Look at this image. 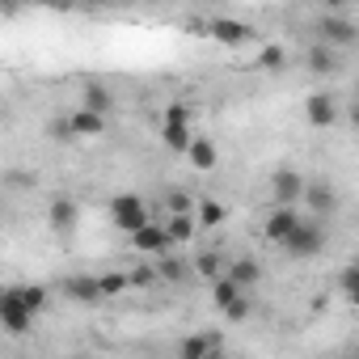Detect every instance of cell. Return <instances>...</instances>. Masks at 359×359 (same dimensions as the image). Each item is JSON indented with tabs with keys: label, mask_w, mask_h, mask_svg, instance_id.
<instances>
[{
	"label": "cell",
	"mask_w": 359,
	"mask_h": 359,
	"mask_svg": "<svg viewBox=\"0 0 359 359\" xmlns=\"http://www.w3.org/2000/svg\"><path fill=\"white\" fill-rule=\"evenodd\" d=\"M355 102H359V81H355Z\"/></svg>",
	"instance_id": "33"
},
{
	"label": "cell",
	"mask_w": 359,
	"mask_h": 359,
	"mask_svg": "<svg viewBox=\"0 0 359 359\" xmlns=\"http://www.w3.org/2000/svg\"><path fill=\"white\" fill-rule=\"evenodd\" d=\"M165 123H191V110H187L182 102H173V106L165 110Z\"/></svg>",
	"instance_id": "31"
},
{
	"label": "cell",
	"mask_w": 359,
	"mask_h": 359,
	"mask_svg": "<svg viewBox=\"0 0 359 359\" xmlns=\"http://www.w3.org/2000/svg\"><path fill=\"white\" fill-rule=\"evenodd\" d=\"M97 279H102V296H106V300H110V296H118V292H127V287H131V279H127V275H123V271H110V275H97Z\"/></svg>",
	"instance_id": "27"
},
{
	"label": "cell",
	"mask_w": 359,
	"mask_h": 359,
	"mask_svg": "<svg viewBox=\"0 0 359 359\" xmlns=\"http://www.w3.org/2000/svg\"><path fill=\"white\" fill-rule=\"evenodd\" d=\"M195 220H199V229H203V233L220 229V224H224V203H216V199H199V212H195Z\"/></svg>",
	"instance_id": "22"
},
{
	"label": "cell",
	"mask_w": 359,
	"mask_h": 359,
	"mask_svg": "<svg viewBox=\"0 0 359 359\" xmlns=\"http://www.w3.org/2000/svg\"><path fill=\"white\" fill-rule=\"evenodd\" d=\"M81 106L85 110H93V114H102L106 118V110L114 106V93L106 89V85H85V93H81Z\"/></svg>",
	"instance_id": "20"
},
{
	"label": "cell",
	"mask_w": 359,
	"mask_h": 359,
	"mask_svg": "<svg viewBox=\"0 0 359 359\" xmlns=\"http://www.w3.org/2000/svg\"><path fill=\"white\" fill-rule=\"evenodd\" d=\"M22 300H26V309H30V313L39 317V313L47 309V300H51V292H47L43 283H26V287H22Z\"/></svg>",
	"instance_id": "26"
},
{
	"label": "cell",
	"mask_w": 359,
	"mask_h": 359,
	"mask_svg": "<svg viewBox=\"0 0 359 359\" xmlns=\"http://www.w3.org/2000/svg\"><path fill=\"white\" fill-rule=\"evenodd\" d=\"M317 34H321V43H325V47H334V51H338V47H351V43L359 39V26H355L346 13L330 9V13L317 22Z\"/></svg>",
	"instance_id": "4"
},
{
	"label": "cell",
	"mask_w": 359,
	"mask_h": 359,
	"mask_svg": "<svg viewBox=\"0 0 359 359\" xmlns=\"http://www.w3.org/2000/svg\"><path fill=\"white\" fill-rule=\"evenodd\" d=\"M304 208H309L313 216H330V212H338V195H334V187H330V182H309V191H304Z\"/></svg>",
	"instance_id": "13"
},
{
	"label": "cell",
	"mask_w": 359,
	"mask_h": 359,
	"mask_svg": "<svg viewBox=\"0 0 359 359\" xmlns=\"http://www.w3.org/2000/svg\"><path fill=\"white\" fill-rule=\"evenodd\" d=\"M195 271H199L203 279H212V283L229 275V266H224V258H220L216 250H208V254H199V258H195Z\"/></svg>",
	"instance_id": "23"
},
{
	"label": "cell",
	"mask_w": 359,
	"mask_h": 359,
	"mask_svg": "<svg viewBox=\"0 0 359 359\" xmlns=\"http://www.w3.org/2000/svg\"><path fill=\"white\" fill-rule=\"evenodd\" d=\"M338 118H342V106H338L334 93L321 89V93H309V97H304V123H309V127H334Z\"/></svg>",
	"instance_id": "6"
},
{
	"label": "cell",
	"mask_w": 359,
	"mask_h": 359,
	"mask_svg": "<svg viewBox=\"0 0 359 359\" xmlns=\"http://www.w3.org/2000/svg\"><path fill=\"white\" fill-rule=\"evenodd\" d=\"M165 233H169L173 245H187V241L199 233V220H195V216H165Z\"/></svg>",
	"instance_id": "19"
},
{
	"label": "cell",
	"mask_w": 359,
	"mask_h": 359,
	"mask_svg": "<svg viewBox=\"0 0 359 359\" xmlns=\"http://www.w3.org/2000/svg\"><path fill=\"white\" fill-rule=\"evenodd\" d=\"M0 321H5L9 334H26L34 325V313L26 309L22 287H5V292H0Z\"/></svg>",
	"instance_id": "3"
},
{
	"label": "cell",
	"mask_w": 359,
	"mask_h": 359,
	"mask_svg": "<svg viewBox=\"0 0 359 359\" xmlns=\"http://www.w3.org/2000/svg\"><path fill=\"white\" fill-rule=\"evenodd\" d=\"M76 216H81L76 199H68V195L51 199V229H55V233H68V229H76Z\"/></svg>",
	"instance_id": "16"
},
{
	"label": "cell",
	"mask_w": 359,
	"mask_h": 359,
	"mask_svg": "<svg viewBox=\"0 0 359 359\" xmlns=\"http://www.w3.org/2000/svg\"><path fill=\"white\" fill-rule=\"evenodd\" d=\"M127 279H131V287H148L152 279H161V271L144 262V266H135V271H127Z\"/></svg>",
	"instance_id": "30"
},
{
	"label": "cell",
	"mask_w": 359,
	"mask_h": 359,
	"mask_svg": "<svg viewBox=\"0 0 359 359\" xmlns=\"http://www.w3.org/2000/svg\"><path fill=\"white\" fill-rule=\"evenodd\" d=\"M338 287H342V292H346V300L359 309V271H355V266H346V271L338 275Z\"/></svg>",
	"instance_id": "28"
},
{
	"label": "cell",
	"mask_w": 359,
	"mask_h": 359,
	"mask_svg": "<svg viewBox=\"0 0 359 359\" xmlns=\"http://www.w3.org/2000/svg\"><path fill=\"white\" fill-rule=\"evenodd\" d=\"M191 165L195 169H216V161H220V152H216V144L208 140V135H195V144H191Z\"/></svg>",
	"instance_id": "21"
},
{
	"label": "cell",
	"mask_w": 359,
	"mask_h": 359,
	"mask_svg": "<svg viewBox=\"0 0 359 359\" xmlns=\"http://www.w3.org/2000/svg\"><path fill=\"white\" fill-rule=\"evenodd\" d=\"M258 64H262L266 72H279V68L287 64V51H283V47H262V55H258Z\"/></svg>",
	"instance_id": "29"
},
{
	"label": "cell",
	"mask_w": 359,
	"mask_h": 359,
	"mask_svg": "<svg viewBox=\"0 0 359 359\" xmlns=\"http://www.w3.org/2000/svg\"><path fill=\"white\" fill-rule=\"evenodd\" d=\"M156 271H161V279H169V283H182V279L191 275L182 258H169V254H161V262H156Z\"/></svg>",
	"instance_id": "25"
},
{
	"label": "cell",
	"mask_w": 359,
	"mask_h": 359,
	"mask_svg": "<svg viewBox=\"0 0 359 359\" xmlns=\"http://www.w3.org/2000/svg\"><path fill=\"white\" fill-rule=\"evenodd\" d=\"M229 279L245 292V287H254V283L262 279V266H258L254 258H233V262H229Z\"/></svg>",
	"instance_id": "18"
},
{
	"label": "cell",
	"mask_w": 359,
	"mask_h": 359,
	"mask_svg": "<svg viewBox=\"0 0 359 359\" xmlns=\"http://www.w3.org/2000/svg\"><path fill=\"white\" fill-rule=\"evenodd\" d=\"M292 258H317L321 250H325V233H321V224H309V220H300V229L292 233V241L283 245Z\"/></svg>",
	"instance_id": "7"
},
{
	"label": "cell",
	"mask_w": 359,
	"mask_h": 359,
	"mask_svg": "<svg viewBox=\"0 0 359 359\" xmlns=\"http://www.w3.org/2000/svg\"><path fill=\"white\" fill-rule=\"evenodd\" d=\"M195 203L199 199H191L187 191H165V212L169 216H195Z\"/></svg>",
	"instance_id": "24"
},
{
	"label": "cell",
	"mask_w": 359,
	"mask_h": 359,
	"mask_svg": "<svg viewBox=\"0 0 359 359\" xmlns=\"http://www.w3.org/2000/svg\"><path fill=\"white\" fill-rule=\"evenodd\" d=\"M177 355L182 359H216V334H187Z\"/></svg>",
	"instance_id": "15"
},
{
	"label": "cell",
	"mask_w": 359,
	"mask_h": 359,
	"mask_svg": "<svg viewBox=\"0 0 359 359\" xmlns=\"http://www.w3.org/2000/svg\"><path fill=\"white\" fill-rule=\"evenodd\" d=\"M161 140H165L169 152H191L195 131H191V123H165V127H161Z\"/></svg>",
	"instance_id": "17"
},
{
	"label": "cell",
	"mask_w": 359,
	"mask_h": 359,
	"mask_svg": "<svg viewBox=\"0 0 359 359\" xmlns=\"http://www.w3.org/2000/svg\"><path fill=\"white\" fill-rule=\"evenodd\" d=\"M208 34H212L216 43H224V47H241V43L254 34V26H250V22H237V18H212V22H208Z\"/></svg>",
	"instance_id": "8"
},
{
	"label": "cell",
	"mask_w": 359,
	"mask_h": 359,
	"mask_svg": "<svg viewBox=\"0 0 359 359\" xmlns=\"http://www.w3.org/2000/svg\"><path fill=\"white\" fill-rule=\"evenodd\" d=\"M212 300L224 309V317H229V321H245V317H250V300H245V292H241L229 275L212 283Z\"/></svg>",
	"instance_id": "5"
},
{
	"label": "cell",
	"mask_w": 359,
	"mask_h": 359,
	"mask_svg": "<svg viewBox=\"0 0 359 359\" xmlns=\"http://www.w3.org/2000/svg\"><path fill=\"white\" fill-rule=\"evenodd\" d=\"M351 266H355V271H359V254H355V262H351Z\"/></svg>",
	"instance_id": "34"
},
{
	"label": "cell",
	"mask_w": 359,
	"mask_h": 359,
	"mask_svg": "<svg viewBox=\"0 0 359 359\" xmlns=\"http://www.w3.org/2000/svg\"><path fill=\"white\" fill-rule=\"evenodd\" d=\"M64 296L72 304H102L106 300L102 296V279H93V275H68L64 279Z\"/></svg>",
	"instance_id": "9"
},
{
	"label": "cell",
	"mask_w": 359,
	"mask_h": 359,
	"mask_svg": "<svg viewBox=\"0 0 359 359\" xmlns=\"http://www.w3.org/2000/svg\"><path fill=\"white\" fill-rule=\"evenodd\" d=\"M68 127H72V135H81V140L106 135V118H102V114H93V110H85V106H76V110L68 114Z\"/></svg>",
	"instance_id": "14"
},
{
	"label": "cell",
	"mask_w": 359,
	"mask_h": 359,
	"mask_svg": "<svg viewBox=\"0 0 359 359\" xmlns=\"http://www.w3.org/2000/svg\"><path fill=\"white\" fill-rule=\"evenodd\" d=\"M110 220H114V229H123L127 237L140 233L144 224H152V220H148V203H144L140 195H114V199H110Z\"/></svg>",
	"instance_id": "1"
},
{
	"label": "cell",
	"mask_w": 359,
	"mask_h": 359,
	"mask_svg": "<svg viewBox=\"0 0 359 359\" xmlns=\"http://www.w3.org/2000/svg\"><path fill=\"white\" fill-rule=\"evenodd\" d=\"M346 118H351V127L359 131V102H351V106H346Z\"/></svg>",
	"instance_id": "32"
},
{
	"label": "cell",
	"mask_w": 359,
	"mask_h": 359,
	"mask_svg": "<svg viewBox=\"0 0 359 359\" xmlns=\"http://www.w3.org/2000/svg\"><path fill=\"white\" fill-rule=\"evenodd\" d=\"M296 229H300L296 208H275V212L266 216V241H275V245H287Z\"/></svg>",
	"instance_id": "10"
},
{
	"label": "cell",
	"mask_w": 359,
	"mask_h": 359,
	"mask_svg": "<svg viewBox=\"0 0 359 359\" xmlns=\"http://www.w3.org/2000/svg\"><path fill=\"white\" fill-rule=\"evenodd\" d=\"M304 191H309V182H304L296 169H275V173H271V199H275V208H296V203H304Z\"/></svg>",
	"instance_id": "2"
},
{
	"label": "cell",
	"mask_w": 359,
	"mask_h": 359,
	"mask_svg": "<svg viewBox=\"0 0 359 359\" xmlns=\"http://www.w3.org/2000/svg\"><path fill=\"white\" fill-rule=\"evenodd\" d=\"M131 241V250H140V254H169V233H165V224H144L140 233H131L127 237Z\"/></svg>",
	"instance_id": "11"
},
{
	"label": "cell",
	"mask_w": 359,
	"mask_h": 359,
	"mask_svg": "<svg viewBox=\"0 0 359 359\" xmlns=\"http://www.w3.org/2000/svg\"><path fill=\"white\" fill-rule=\"evenodd\" d=\"M304 68H309L313 76H330V72H338V68H342V60H338V51H334V47L313 43V47H309V55H304Z\"/></svg>",
	"instance_id": "12"
}]
</instances>
